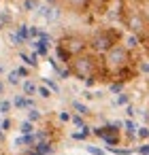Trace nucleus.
<instances>
[{
    "mask_svg": "<svg viewBox=\"0 0 149 155\" xmlns=\"http://www.w3.org/2000/svg\"><path fill=\"white\" fill-rule=\"evenodd\" d=\"M117 104H128V96H126V94H119V98H117Z\"/></svg>",
    "mask_w": 149,
    "mask_h": 155,
    "instance_id": "nucleus-30",
    "label": "nucleus"
},
{
    "mask_svg": "<svg viewBox=\"0 0 149 155\" xmlns=\"http://www.w3.org/2000/svg\"><path fill=\"white\" fill-rule=\"evenodd\" d=\"M9 41H11V43H13V45H19V43H24V38H22V36H19V34H13V32H11V34H9Z\"/></svg>",
    "mask_w": 149,
    "mask_h": 155,
    "instance_id": "nucleus-19",
    "label": "nucleus"
},
{
    "mask_svg": "<svg viewBox=\"0 0 149 155\" xmlns=\"http://www.w3.org/2000/svg\"><path fill=\"white\" fill-rule=\"evenodd\" d=\"M138 151H141L143 155H149V144H143V147H138Z\"/></svg>",
    "mask_w": 149,
    "mask_h": 155,
    "instance_id": "nucleus-31",
    "label": "nucleus"
},
{
    "mask_svg": "<svg viewBox=\"0 0 149 155\" xmlns=\"http://www.w3.org/2000/svg\"><path fill=\"white\" fill-rule=\"evenodd\" d=\"M17 77H22L17 70H11L9 74H7V83H11V85H19V79Z\"/></svg>",
    "mask_w": 149,
    "mask_h": 155,
    "instance_id": "nucleus-12",
    "label": "nucleus"
},
{
    "mask_svg": "<svg viewBox=\"0 0 149 155\" xmlns=\"http://www.w3.org/2000/svg\"><path fill=\"white\" fill-rule=\"evenodd\" d=\"M85 85H87V87H92V85H94V77H92V79H85Z\"/></svg>",
    "mask_w": 149,
    "mask_h": 155,
    "instance_id": "nucleus-35",
    "label": "nucleus"
},
{
    "mask_svg": "<svg viewBox=\"0 0 149 155\" xmlns=\"http://www.w3.org/2000/svg\"><path fill=\"white\" fill-rule=\"evenodd\" d=\"M104 66H107L109 70H113V72H119L121 68L128 66V51H126L124 47L115 45L111 51L104 53Z\"/></svg>",
    "mask_w": 149,
    "mask_h": 155,
    "instance_id": "nucleus-1",
    "label": "nucleus"
},
{
    "mask_svg": "<svg viewBox=\"0 0 149 155\" xmlns=\"http://www.w3.org/2000/svg\"><path fill=\"white\" fill-rule=\"evenodd\" d=\"M73 106H75V110H79L81 115H85V113H87V106H85L83 102H79V100H75V104H73Z\"/></svg>",
    "mask_w": 149,
    "mask_h": 155,
    "instance_id": "nucleus-17",
    "label": "nucleus"
},
{
    "mask_svg": "<svg viewBox=\"0 0 149 155\" xmlns=\"http://www.w3.org/2000/svg\"><path fill=\"white\" fill-rule=\"evenodd\" d=\"M87 134H90V132H87V127H83V132H75V138H77V140H85V138H87Z\"/></svg>",
    "mask_w": 149,
    "mask_h": 155,
    "instance_id": "nucleus-21",
    "label": "nucleus"
},
{
    "mask_svg": "<svg viewBox=\"0 0 149 155\" xmlns=\"http://www.w3.org/2000/svg\"><path fill=\"white\" fill-rule=\"evenodd\" d=\"M90 47H92L96 53H107V51H111V49L115 47V38H113V34H111V32L100 30V32H96V34L92 36Z\"/></svg>",
    "mask_w": 149,
    "mask_h": 155,
    "instance_id": "nucleus-3",
    "label": "nucleus"
},
{
    "mask_svg": "<svg viewBox=\"0 0 149 155\" xmlns=\"http://www.w3.org/2000/svg\"><path fill=\"white\" fill-rule=\"evenodd\" d=\"M126 130H128V136H134V132H136V125H134L132 121H128V123H126Z\"/></svg>",
    "mask_w": 149,
    "mask_h": 155,
    "instance_id": "nucleus-22",
    "label": "nucleus"
},
{
    "mask_svg": "<svg viewBox=\"0 0 149 155\" xmlns=\"http://www.w3.org/2000/svg\"><path fill=\"white\" fill-rule=\"evenodd\" d=\"M87 151H90L92 155H104V151H102L100 147H87Z\"/></svg>",
    "mask_w": 149,
    "mask_h": 155,
    "instance_id": "nucleus-23",
    "label": "nucleus"
},
{
    "mask_svg": "<svg viewBox=\"0 0 149 155\" xmlns=\"http://www.w3.org/2000/svg\"><path fill=\"white\" fill-rule=\"evenodd\" d=\"M94 134H96V136H100V138H104V142H107V144H115V142H117V130H115V125L96 127V130H94Z\"/></svg>",
    "mask_w": 149,
    "mask_h": 155,
    "instance_id": "nucleus-6",
    "label": "nucleus"
},
{
    "mask_svg": "<svg viewBox=\"0 0 149 155\" xmlns=\"http://www.w3.org/2000/svg\"><path fill=\"white\" fill-rule=\"evenodd\" d=\"M73 123H75V125H81V127H85V123H83V119H81L79 115H75V117H73Z\"/></svg>",
    "mask_w": 149,
    "mask_h": 155,
    "instance_id": "nucleus-28",
    "label": "nucleus"
},
{
    "mask_svg": "<svg viewBox=\"0 0 149 155\" xmlns=\"http://www.w3.org/2000/svg\"><path fill=\"white\" fill-rule=\"evenodd\" d=\"M41 119V110H36V108H30V113H28V121H39Z\"/></svg>",
    "mask_w": 149,
    "mask_h": 155,
    "instance_id": "nucleus-14",
    "label": "nucleus"
},
{
    "mask_svg": "<svg viewBox=\"0 0 149 155\" xmlns=\"http://www.w3.org/2000/svg\"><path fill=\"white\" fill-rule=\"evenodd\" d=\"M70 70L77 79H92L96 72V62L87 55H79L75 62H70Z\"/></svg>",
    "mask_w": 149,
    "mask_h": 155,
    "instance_id": "nucleus-2",
    "label": "nucleus"
},
{
    "mask_svg": "<svg viewBox=\"0 0 149 155\" xmlns=\"http://www.w3.org/2000/svg\"><path fill=\"white\" fill-rule=\"evenodd\" d=\"M45 83H47V87H49V89H53V91H58V85H56V83H53L51 79H45Z\"/></svg>",
    "mask_w": 149,
    "mask_h": 155,
    "instance_id": "nucleus-29",
    "label": "nucleus"
},
{
    "mask_svg": "<svg viewBox=\"0 0 149 155\" xmlns=\"http://www.w3.org/2000/svg\"><path fill=\"white\" fill-rule=\"evenodd\" d=\"M109 89H111V91H113V94H115V91H117V94H119V91H121V89H124V81H117V83H113V85H111V87H109Z\"/></svg>",
    "mask_w": 149,
    "mask_h": 155,
    "instance_id": "nucleus-20",
    "label": "nucleus"
},
{
    "mask_svg": "<svg viewBox=\"0 0 149 155\" xmlns=\"http://www.w3.org/2000/svg\"><path fill=\"white\" fill-rule=\"evenodd\" d=\"M17 34H19L24 41H28V38H30V30H28V26H19V28H17Z\"/></svg>",
    "mask_w": 149,
    "mask_h": 155,
    "instance_id": "nucleus-13",
    "label": "nucleus"
},
{
    "mask_svg": "<svg viewBox=\"0 0 149 155\" xmlns=\"http://www.w3.org/2000/svg\"><path fill=\"white\" fill-rule=\"evenodd\" d=\"M24 9L26 11H34V9H39V2L36 0H24Z\"/></svg>",
    "mask_w": 149,
    "mask_h": 155,
    "instance_id": "nucleus-15",
    "label": "nucleus"
},
{
    "mask_svg": "<svg viewBox=\"0 0 149 155\" xmlns=\"http://www.w3.org/2000/svg\"><path fill=\"white\" fill-rule=\"evenodd\" d=\"M39 96H41V98H49V96H51V91H49L47 87H39Z\"/></svg>",
    "mask_w": 149,
    "mask_h": 155,
    "instance_id": "nucleus-24",
    "label": "nucleus"
},
{
    "mask_svg": "<svg viewBox=\"0 0 149 155\" xmlns=\"http://www.w3.org/2000/svg\"><path fill=\"white\" fill-rule=\"evenodd\" d=\"M136 134H138V138H149V130L147 127H138Z\"/></svg>",
    "mask_w": 149,
    "mask_h": 155,
    "instance_id": "nucleus-25",
    "label": "nucleus"
},
{
    "mask_svg": "<svg viewBox=\"0 0 149 155\" xmlns=\"http://www.w3.org/2000/svg\"><path fill=\"white\" fill-rule=\"evenodd\" d=\"M138 41H141V38H138L136 34H130V36H128V41H126V45H128V47H136V45H138Z\"/></svg>",
    "mask_w": 149,
    "mask_h": 155,
    "instance_id": "nucleus-16",
    "label": "nucleus"
},
{
    "mask_svg": "<svg viewBox=\"0 0 149 155\" xmlns=\"http://www.w3.org/2000/svg\"><path fill=\"white\" fill-rule=\"evenodd\" d=\"M24 94L26 96H32V94H39V87L32 83V81H26L24 83Z\"/></svg>",
    "mask_w": 149,
    "mask_h": 155,
    "instance_id": "nucleus-10",
    "label": "nucleus"
},
{
    "mask_svg": "<svg viewBox=\"0 0 149 155\" xmlns=\"http://www.w3.org/2000/svg\"><path fill=\"white\" fill-rule=\"evenodd\" d=\"M17 72H19L22 77H28V70H26V68H17Z\"/></svg>",
    "mask_w": 149,
    "mask_h": 155,
    "instance_id": "nucleus-34",
    "label": "nucleus"
},
{
    "mask_svg": "<svg viewBox=\"0 0 149 155\" xmlns=\"http://www.w3.org/2000/svg\"><path fill=\"white\" fill-rule=\"evenodd\" d=\"M9 127H11V121L5 119V121H2V130H9Z\"/></svg>",
    "mask_w": 149,
    "mask_h": 155,
    "instance_id": "nucleus-33",
    "label": "nucleus"
},
{
    "mask_svg": "<svg viewBox=\"0 0 149 155\" xmlns=\"http://www.w3.org/2000/svg\"><path fill=\"white\" fill-rule=\"evenodd\" d=\"M39 15L43 17V19H47V21H53V19H58L60 17V11L56 9V7H39Z\"/></svg>",
    "mask_w": 149,
    "mask_h": 155,
    "instance_id": "nucleus-7",
    "label": "nucleus"
},
{
    "mask_svg": "<svg viewBox=\"0 0 149 155\" xmlns=\"http://www.w3.org/2000/svg\"><path fill=\"white\" fill-rule=\"evenodd\" d=\"M56 53H58V58H60V60H64V62H68V58H70V55H68V53H66V51H64V49L60 47V45H58Z\"/></svg>",
    "mask_w": 149,
    "mask_h": 155,
    "instance_id": "nucleus-18",
    "label": "nucleus"
},
{
    "mask_svg": "<svg viewBox=\"0 0 149 155\" xmlns=\"http://www.w3.org/2000/svg\"><path fill=\"white\" fill-rule=\"evenodd\" d=\"M141 70H143L145 74H149V64H145V62H143V64H141Z\"/></svg>",
    "mask_w": 149,
    "mask_h": 155,
    "instance_id": "nucleus-32",
    "label": "nucleus"
},
{
    "mask_svg": "<svg viewBox=\"0 0 149 155\" xmlns=\"http://www.w3.org/2000/svg\"><path fill=\"white\" fill-rule=\"evenodd\" d=\"M11 108V102H7V100H2V102H0V113H7Z\"/></svg>",
    "mask_w": 149,
    "mask_h": 155,
    "instance_id": "nucleus-26",
    "label": "nucleus"
},
{
    "mask_svg": "<svg viewBox=\"0 0 149 155\" xmlns=\"http://www.w3.org/2000/svg\"><path fill=\"white\" fill-rule=\"evenodd\" d=\"M126 26H128V30H130L132 34H136L141 41L147 38V19H145L141 13H130V15L126 17Z\"/></svg>",
    "mask_w": 149,
    "mask_h": 155,
    "instance_id": "nucleus-4",
    "label": "nucleus"
},
{
    "mask_svg": "<svg viewBox=\"0 0 149 155\" xmlns=\"http://www.w3.org/2000/svg\"><path fill=\"white\" fill-rule=\"evenodd\" d=\"M13 104H15L17 108H32V100H30V98H24V96H17V98L13 100Z\"/></svg>",
    "mask_w": 149,
    "mask_h": 155,
    "instance_id": "nucleus-8",
    "label": "nucleus"
},
{
    "mask_svg": "<svg viewBox=\"0 0 149 155\" xmlns=\"http://www.w3.org/2000/svg\"><path fill=\"white\" fill-rule=\"evenodd\" d=\"M19 132H22L24 136H28V134H32V132H34V125H32V121H24V123L19 125Z\"/></svg>",
    "mask_w": 149,
    "mask_h": 155,
    "instance_id": "nucleus-11",
    "label": "nucleus"
},
{
    "mask_svg": "<svg viewBox=\"0 0 149 155\" xmlns=\"http://www.w3.org/2000/svg\"><path fill=\"white\" fill-rule=\"evenodd\" d=\"M2 91H5V85H2V83H0V94H2Z\"/></svg>",
    "mask_w": 149,
    "mask_h": 155,
    "instance_id": "nucleus-36",
    "label": "nucleus"
},
{
    "mask_svg": "<svg viewBox=\"0 0 149 155\" xmlns=\"http://www.w3.org/2000/svg\"><path fill=\"white\" fill-rule=\"evenodd\" d=\"M60 47H62L70 58H77V55H81V53H83V49H85V41H83V38H79V36L68 34V36H64V38L60 41Z\"/></svg>",
    "mask_w": 149,
    "mask_h": 155,
    "instance_id": "nucleus-5",
    "label": "nucleus"
},
{
    "mask_svg": "<svg viewBox=\"0 0 149 155\" xmlns=\"http://www.w3.org/2000/svg\"><path fill=\"white\" fill-rule=\"evenodd\" d=\"M58 117H60V121H70V119H73V117H70V113H66V110H62Z\"/></svg>",
    "mask_w": 149,
    "mask_h": 155,
    "instance_id": "nucleus-27",
    "label": "nucleus"
},
{
    "mask_svg": "<svg viewBox=\"0 0 149 155\" xmlns=\"http://www.w3.org/2000/svg\"><path fill=\"white\" fill-rule=\"evenodd\" d=\"M66 2L73 7V9H77V11H81V9H87V5H90V0H66Z\"/></svg>",
    "mask_w": 149,
    "mask_h": 155,
    "instance_id": "nucleus-9",
    "label": "nucleus"
}]
</instances>
